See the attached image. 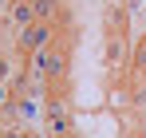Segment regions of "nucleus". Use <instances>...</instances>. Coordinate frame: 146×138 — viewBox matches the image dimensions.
Segmentation results:
<instances>
[{"instance_id":"11","label":"nucleus","mask_w":146,"mask_h":138,"mask_svg":"<svg viewBox=\"0 0 146 138\" xmlns=\"http://www.w3.org/2000/svg\"><path fill=\"white\" fill-rule=\"evenodd\" d=\"M8 8H12V0H0V16H4V12H8Z\"/></svg>"},{"instance_id":"2","label":"nucleus","mask_w":146,"mask_h":138,"mask_svg":"<svg viewBox=\"0 0 146 138\" xmlns=\"http://www.w3.org/2000/svg\"><path fill=\"white\" fill-rule=\"evenodd\" d=\"M51 44H59V24H51V20H36L24 32H16V51L20 55H36Z\"/></svg>"},{"instance_id":"10","label":"nucleus","mask_w":146,"mask_h":138,"mask_svg":"<svg viewBox=\"0 0 146 138\" xmlns=\"http://www.w3.org/2000/svg\"><path fill=\"white\" fill-rule=\"evenodd\" d=\"M107 8H126V0H103Z\"/></svg>"},{"instance_id":"4","label":"nucleus","mask_w":146,"mask_h":138,"mask_svg":"<svg viewBox=\"0 0 146 138\" xmlns=\"http://www.w3.org/2000/svg\"><path fill=\"white\" fill-rule=\"evenodd\" d=\"M0 20H4V28H12V32H24L28 24H36V4L32 0H12V8Z\"/></svg>"},{"instance_id":"6","label":"nucleus","mask_w":146,"mask_h":138,"mask_svg":"<svg viewBox=\"0 0 146 138\" xmlns=\"http://www.w3.org/2000/svg\"><path fill=\"white\" fill-rule=\"evenodd\" d=\"M36 4V20H51L55 24V16L63 12V0H32Z\"/></svg>"},{"instance_id":"7","label":"nucleus","mask_w":146,"mask_h":138,"mask_svg":"<svg viewBox=\"0 0 146 138\" xmlns=\"http://www.w3.org/2000/svg\"><path fill=\"white\" fill-rule=\"evenodd\" d=\"M20 75V67H16V59L8 55V51H0V83H12Z\"/></svg>"},{"instance_id":"8","label":"nucleus","mask_w":146,"mask_h":138,"mask_svg":"<svg viewBox=\"0 0 146 138\" xmlns=\"http://www.w3.org/2000/svg\"><path fill=\"white\" fill-rule=\"evenodd\" d=\"M8 103H16V91H12V83H0V111H4Z\"/></svg>"},{"instance_id":"1","label":"nucleus","mask_w":146,"mask_h":138,"mask_svg":"<svg viewBox=\"0 0 146 138\" xmlns=\"http://www.w3.org/2000/svg\"><path fill=\"white\" fill-rule=\"evenodd\" d=\"M28 63L40 71L48 83H63V79H67V67H71V55H67L63 44H51V47H44V51H36V55H28Z\"/></svg>"},{"instance_id":"3","label":"nucleus","mask_w":146,"mask_h":138,"mask_svg":"<svg viewBox=\"0 0 146 138\" xmlns=\"http://www.w3.org/2000/svg\"><path fill=\"white\" fill-rule=\"evenodd\" d=\"M130 40H126V32H107L103 36V67L107 71H122L126 67V59H130Z\"/></svg>"},{"instance_id":"5","label":"nucleus","mask_w":146,"mask_h":138,"mask_svg":"<svg viewBox=\"0 0 146 138\" xmlns=\"http://www.w3.org/2000/svg\"><path fill=\"white\" fill-rule=\"evenodd\" d=\"M44 130H48L51 138H67V134H75V118H71V111H67V115H48V118H44Z\"/></svg>"},{"instance_id":"9","label":"nucleus","mask_w":146,"mask_h":138,"mask_svg":"<svg viewBox=\"0 0 146 138\" xmlns=\"http://www.w3.org/2000/svg\"><path fill=\"white\" fill-rule=\"evenodd\" d=\"M0 138H32L24 126H0Z\"/></svg>"}]
</instances>
